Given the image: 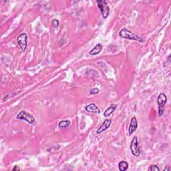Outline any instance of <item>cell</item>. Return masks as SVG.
<instances>
[{"label": "cell", "mask_w": 171, "mask_h": 171, "mask_svg": "<svg viewBox=\"0 0 171 171\" xmlns=\"http://www.w3.org/2000/svg\"><path fill=\"white\" fill-rule=\"evenodd\" d=\"M118 168H119V170L120 171L126 170L128 168V163L126 161L124 160L120 161L119 164H118Z\"/></svg>", "instance_id": "7c38bea8"}, {"label": "cell", "mask_w": 171, "mask_h": 171, "mask_svg": "<svg viewBox=\"0 0 171 171\" xmlns=\"http://www.w3.org/2000/svg\"><path fill=\"white\" fill-rule=\"evenodd\" d=\"M102 45L101 44H98L96 46L94 47V48L90 51L89 54L90 55L92 56H96L98 55L102 50Z\"/></svg>", "instance_id": "30bf717a"}, {"label": "cell", "mask_w": 171, "mask_h": 171, "mask_svg": "<svg viewBox=\"0 0 171 171\" xmlns=\"http://www.w3.org/2000/svg\"><path fill=\"white\" fill-rule=\"evenodd\" d=\"M167 101V96L165 93H161L159 94L157 99V103L158 104V115L163 116L165 110V106Z\"/></svg>", "instance_id": "3957f363"}, {"label": "cell", "mask_w": 171, "mask_h": 171, "mask_svg": "<svg viewBox=\"0 0 171 171\" xmlns=\"http://www.w3.org/2000/svg\"><path fill=\"white\" fill-rule=\"evenodd\" d=\"M52 25H54V28H58L60 25V21L56 19H54V20H52Z\"/></svg>", "instance_id": "9a60e30c"}, {"label": "cell", "mask_w": 171, "mask_h": 171, "mask_svg": "<svg viewBox=\"0 0 171 171\" xmlns=\"http://www.w3.org/2000/svg\"><path fill=\"white\" fill-rule=\"evenodd\" d=\"M170 167H169V166H167V167L165 168H164V170H163V171H170Z\"/></svg>", "instance_id": "e0dca14e"}, {"label": "cell", "mask_w": 171, "mask_h": 171, "mask_svg": "<svg viewBox=\"0 0 171 171\" xmlns=\"http://www.w3.org/2000/svg\"><path fill=\"white\" fill-rule=\"evenodd\" d=\"M149 171H159L160 170V169H159V168L158 167V166H156V165H151V167H150L148 168V169Z\"/></svg>", "instance_id": "5bb4252c"}, {"label": "cell", "mask_w": 171, "mask_h": 171, "mask_svg": "<svg viewBox=\"0 0 171 171\" xmlns=\"http://www.w3.org/2000/svg\"><path fill=\"white\" fill-rule=\"evenodd\" d=\"M138 128V121L136 117H133L132 118L131 120H130V126L129 128H128V134L130 135L132 134Z\"/></svg>", "instance_id": "ba28073f"}, {"label": "cell", "mask_w": 171, "mask_h": 171, "mask_svg": "<svg viewBox=\"0 0 171 171\" xmlns=\"http://www.w3.org/2000/svg\"><path fill=\"white\" fill-rule=\"evenodd\" d=\"M13 170H20V168H19L18 166H15L13 168Z\"/></svg>", "instance_id": "ac0fdd59"}, {"label": "cell", "mask_w": 171, "mask_h": 171, "mask_svg": "<svg viewBox=\"0 0 171 171\" xmlns=\"http://www.w3.org/2000/svg\"><path fill=\"white\" fill-rule=\"evenodd\" d=\"M116 107H117V105H116V104H112V105L109 106L108 108L105 110V112H104V116H105V117H108V116H110L115 111V110L116 109Z\"/></svg>", "instance_id": "8fae6325"}, {"label": "cell", "mask_w": 171, "mask_h": 171, "mask_svg": "<svg viewBox=\"0 0 171 171\" xmlns=\"http://www.w3.org/2000/svg\"><path fill=\"white\" fill-rule=\"evenodd\" d=\"M119 35L121 37L124 39L127 40H135V41H138L140 42H142L143 40H142V37L138 36V35H135L132 33L130 31H129L126 28L121 30V31L119 33Z\"/></svg>", "instance_id": "6da1fadb"}, {"label": "cell", "mask_w": 171, "mask_h": 171, "mask_svg": "<svg viewBox=\"0 0 171 171\" xmlns=\"http://www.w3.org/2000/svg\"><path fill=\"white\" fill-rule=\"evenodd\" d=\"M86 110L88 112L90 113H95V114H100V110L98 108L95 104H90L87 105L85 107Z\"/></svg>", "instance_id": "9c48e42d"}, {"label": "cell", "mask_w": 171, "mask_h": 171, "mask_svg": "<svg viewBox=\"0 0 171 171\" xmlns=\"http://www.w3.org/2000/svg\"><path fill=\"white\" fill-rule=\"evenodd\" d=\"M112 123V120L110 119H106L104 121L102 124L99 127V128L97 130L96 133L97 134H100V133L106 131L107 129H108L109 127L110 126Z\"/></svg>", "instance_id": "52a82bcc"}, {"label": "cell", "mask_w": 171, "mask_h": 171, "mask_svg": "<svg viewBox=\"0 0 171 171\" xmlns=\"http://www.w3.org/2000/svg\"><path fill=\"white\" fill-rule=\"evenodd\" d=\"M17 118L21 120H24L30 124H34L35 123V118L32 114H30L24 110L21 111L17 115Z\"/></svg>", "instance_id": "277c9868"}, {"label": "cell", "mask_w": 171, "mask_h": 171, "mask_svg": "<svg viewBox=\"0 0 171 171\" xmlns=\"http://www.w3.org/2000/svg\"><path fill=\"white\" fill-rule=\"evenodd\" d=\"M96 3L98 4V7L101 11L103 18L106 19L108 18L109 13H110V8H109L107 2L104 0H98Z\"/></svg>", "instance_id": "7a4b0ae2"}, {"label": "cell", "mask_w": 171, "mask_h": 171, "mask_svg": "<svg viewBox=\"0 0 171 171\" xmlns=\"http://www.w3.org/2000/svg\"><path fill=\"white\" fill-rule=\"evenodd\" d=\"M18 44L20 47H21V49L22 52H25L26 48H27L28 45V35L25 33H23L21 34L17 38Z\"/></svg>", "instance_id": "5b68a950"}, {"label": "cell", "mask_w": 171, "mask_h": 171, "mask_svg": "<svg viewBox=\"0 0 171 171\" xmlns=\"http://www.w3.org/2000/svg\"><path fill=\"white\" fill-rule=\"evenodd\" d=\"M98 92H99V90L98 88H94L90 90V94L91 95H95V94H98Z\"/></svg>", "instance_id": "2e32d148"}, {"label": "cell", "mask_w": 171, "mask_h": 171, "mask_svg": "<svg viewBox=\"0 0 171 171\" xmlns=\"http://www.w3.org/2000/svg\"><path fill=\"white\" fill-rule=\"evenodd\" d=\"M130 150L132 154L135 156H138L141 154V150L138 146V142L136 136H134L132 138V141L130 144Z\"/></svg>", "instance_id": "8992f818"}, {"label": "cell", "mask_w": 171, "mask_h": 171, "mask_svg": "<svg viewBox=\"0 0 171 171\" xmlns=\"http://www.w3.org/2000/svg\"><path fill=\"white\" fill-rule=\"evenodd\" d=\"M70 125V120H62L59 122L58 127L60 128H68Z\"/></svg>", "instance_id": "4fadbf2b"}]
</instances>
